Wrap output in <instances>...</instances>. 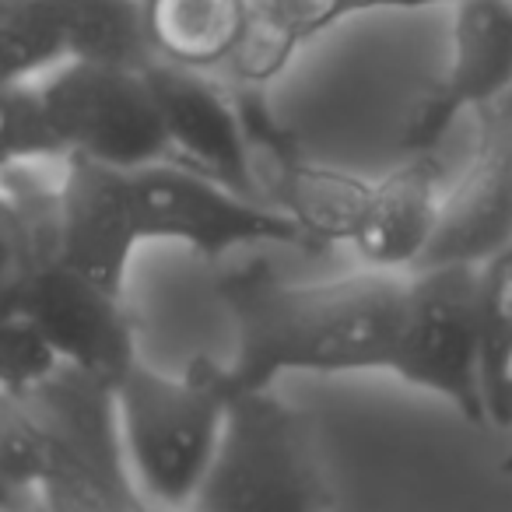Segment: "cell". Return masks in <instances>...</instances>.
<instances>
[{
    "mask_svg": "<svg viewBox=\"0 0 512 512\" xmlns=\"http://www.w3.org/2000/svg\"><path fill=\"white\" fill-rule=\"evenodd\" d=\"M404 292L407 274L372 267L316 285L285 281L264 260L228 267L218 295L239 337L228 386L264 390L281 372H386Z\"/></svg>",
    "mask_w": 512,
    "mask_h": 512,
    "instance_id": "cell-1",
    "label": "cell"
},
{
    "mask_svg": "<svg viewBox=\"0 0 512 512\" xmlns=\"http://www.w3.org/2000/svg\"><path fill=\"white\" fill-rule=\"evenodd\" d=\"M232 386L225 362L200 355L183 372L137 362L116 383L123 453L137 491L155 505H193L211 470Z\"/></svg>",
    "mask_w": 512,
    "mask_h": 512,
    "instance_id": "cell-2",
    "label": "cell"
},
{
    "mask_svg": "<svg viewBox=\"0 0 512 512\" xmlns=\"http://www.w3.org/2000/svg\"><path fill=\"white\" fill-rule=\"evenodd\" d=\"M204 512H323L337 495L306 414L274 393L232 390L211 470L197 491Z\"/></svg>",
    "mask_w": 512,
    "mask_h": 512,
    "instance_id": "cell-3",
    "label": "cell"
},
{
    "mask_svg": "<svg viewBox=\"0 0 512 512\" xmlns=\"http://www.w3.org/2000/svg\"><path fill=\"white\" fill-rule=\"evenodd\" d=\"M25 397L50 432V467L39 484V505L67 512L148 505L130 477L113 386L64 365Z\"/></svg>",
    "mask_w": 512,
    "mask_h": 512,
    "instance_id": "cell-4",
    "label": "cell"
},
{
    "mask_svg": "<svg viewBox=\"0 0 512 512\" xmlns=\"http://www.w3.org/2000/svg\"><path fill=\"white\" fill-rule=\"evenodd\" d=\"M386 372L442 397L470 425H488L477 267L425 264L407 271L404 313Z\"/></svg>",
    "mask_w": 512,
    "mask_h": 512,
    "instance_id": "cell-5",
    "label": "cell"
},
{
    "mask_svg": "<svg viewBox=\"0 0 512 512\" xmlns=\"http://www.w3.org/2000/svg\"><path fill=\"white\" fill-rule=\"evenodd\" d=\"M46 113L67 155L113 169L176 162L144 71L92 60H64L39 78Z\"/></svg>",
    "mask_w": 512,
    "mask_h": 512,
    "instance_id": "cell-6",
    "label": "cell"
},
{
    "mask_svg": "<svg viewBox=\"0 0 512 512\" xmlns=\"http://www.w3.org/2000/svg\"><path fill=\"white\" fill-rule=\"evenodd\" d=\"M134 193L144 242H179L207 260L267 246L313 249L306 232L278 207L183 162L137 169Z\"/></svg>",
    "mask_w": 512,
    "mask_h": 512,
    "instance_id": "cell-7",
    "label": "cell"
},
{
    "mask_svg": "<svg viewBox=\"0 0 512 512\" xmlns=\"http://www.w3.org/2000/svg\"><path fill=\"white\" fill-rule=\"evenodd\" d=\"M228 88H232L235 109L246 130L260 197L281 214H288L306 232L313 249L348 246L372 183L302 155L299 141L288 134L285 123L274 116L271 102L264 99V88Z\"/></svg>",
    "mask_w": 512,
    "mask_h": 512,
    "instance_id": "cell-8",
    "label": "cell"
},
{
    "mask_svg": "<svg viewBox=\"0 0 512 512\" xmlns=\"http://www.w3.org/2000/svg\"><path fill=\"white\" fill-rule=\"evenodd\" d=\"M512 88V0H453L449 64L407 113L404 155H432L453 123Z\"/></svg>",
    "mask_w": 512,
    "mask_h": 512,
    "instance_id": "cell-9",
    "label": "cell"
},
{
    "mask_svg": "<svg viewBox=\"0 0 512 512\" xmlns=\"http://www.w3.org/2000/svg\"><path fill=\"white\" fill-rule=\"evenodd\" d=\"M144 242L134 172L67 155L57 176V256L88 281L127 295L130 264Z\"/></svg>",
    "mask_w": 512,
    "mask_h": 512,
    "instance_id": "cell-10",
    "label": "cell"
},
{
    "mask_svg": "<svg viewBox=\"0 0 512 512\" xmlns=\"http://www.w3.org/2000/svg\"><path fill=\"white\" fill-rule=\"evenodd\" d=\"M18 299L46 330L67 369H78L116 390V383L141 362L123 295L71 271L57 256L32 271Z\"/></svg>",
    "mask_w": 512,
    "mask_h": 512,
    "instance_id": "cell-11",
    "label": "cell"
},
{
    "mask_svg": "<svg viewBox=\"0 0 512 512\" xmlns=\"http://www.w3.org/2000/svg\"><path fill=\"white\" fill-rule=\"evenodd\" d=\"M144 78L158 102L176 162L207 172L246 197L264 200L256 190L253 155H249L232 88L221 85L211 71H193L169 60L148 64Z\"/></svg>",
    "mask_w": 512,
    "mask_h": 512,
    "instance_id": "cell-12",
    "label": "cell"
},
{
    "mask_svg": "<svg viewBox=\"0 0 512 512\" xmlns=\"http://www.w3.org/2000/svg\"><path fill=\"white\" fill-rule=\"evenodd\" d=\"M481 141L453 186L442 193L439 221L421 264L481 267L512 242V151L488 109L477 113Z\"/></svg>",
    "mask_w": 512,
    "mask_h": 512,
    "instance_id": "cell-13",
    "label": "cell"
},
{
    "mask_svg": "<svg viewBox=\"0 0 512 512\" xmlns=\"http://www.w3.org/2000/svg\"><path fill=\"white\" fill-rule=\"evenodd\" d=\"M442 204V165L432 155H404L397 169L369 186L351 253L372 271L407 274L421 264Z\"/></svg>",
    "mask_w": 512,
    "mask_h": 512,
    "instance_id": "cell-14",
    "label": "cell"
},
{
    "mask_svg": "<svg viewBox=\"0 0 512 512\" xmlns=\"http://www.w3.org/2000/svg\"><path fill=\"white\" fill-rule=\"evenodd\" d=\"M151 50L193 71H221L239 46L253 0H141Z\"/></svg>",
    "mask_w": 512,
    "mask_h": 512,
    "instance_id": "cell-15",
    "label": "cell"
},
{
    "mask_svg": "<svg viewBox=\"0 0 512 512\" xmlns=\"http://www.w3.org/2000/svg\"><path fill=\"white\" fill-rule=\"evenodd\" d=\"M60 25L67 60L144 71L155 64L141 0H46Z\"/></svg>",
    "mask_w": 512,
    "mask_h": 512,
    "instance_id": "cell-16",
    "label": "cell"
},
{
    "mask_svg": "<svg viewBox=\"0 0 512 512\" xmlns=\"http://www.w3.org/2000/svg\"><path fill=\"white\" fill-rule=\"evenodd\" d=\"M477 316H481V372L488 425L512 421V242L477 267Z\"/></svg>",
    "mask_w": 512,
    "mask_h": 512,
    "instance_id": "cell-17",
    "label": "cell"
},
{
    "mask_svg": "<svg viewBox=\"0 0 512 512\" xmlns=\"http://www.w3.org/2000/svg\"><path fill=\"white\" fill-rule=\"evenodd\" d=\"M64 148L46 113L39 81L0 85V172L18 165L60 162Z\"/></svg>",
    "mask_w": 512,
    "mask_h": 512,
    "instance_id": "cell-18",
    "label": "cell"
},
{
    "mask_svg": "<svg viewBox=\"0 0 512 512\" xmlns=\"http://www.w3.org/2000/svg\"><path fill=\"white\" fill-rule=\"evenodd\" d=\"M64 369L46 330L22 299L0 302V390L25 397Z\"/></svg>",
    "mask_w": 512,
    "mask_h": 512,
    "instance_id": "cell-19",
    "label": "cell"
},
{
    "mask_svg": "<svg viewBox=\"0 0 512 512\" xmlns=\"http://www.w3.org/2000/svg\"><path fill=\"white\" fill-rule=\"evenodd\" d=\"M256 4H264L292 32L299 46L313 43L316 36L341 25V18H337V4L341 0H256Z\"/></svg>",
    "mask_w": 512,
    "mask_h": 512,
    "instance_id": "cell-20",
    "label": "cell"
},
{
    "mask_svg": "<svg viewBox=\"0 0 512 512\" xmlns=\"http://www.w3.org/2000/svg\"><path fill=\"white\" fill-rule=\"evenodd\" d=\"M442 4H453V0H341L337 4V18L351 22V18L376 15V11H425V8H442Z\"/></svg>",
    "mask_w": 512,
    "mask_h": 512,
    "instance_id": "cell-21",
    "label": "cell"
},
{
    "mask_svg": "<svg viewBox=\"0 0 512 512\" xmlns=\"http://www.w3.org/2000/svg\"><path fill=\"white\" fill-rule=\"evenodd\" d=\"M32 505H39V498L32 491L11 484L8 477H0V509H32Z\"/></svg>",
    "mask_w": 512,
    "mask_h": 512,
    "instance_id": "cell-22",
    "label": "cell"
},
{
    "mask_svg": "<svg viewBox=\"0 0 512 512\" xmlns=\"http://www.w3.org/2000/svg\"><path fill=\"white\" fill-rule=\"evenodd\" d=\"M488 113H491V120L498 123V130H502L505 144H509V151H512V88L495 102V106H488Z\"/></svg>",
    "mask_w": 512,
    "mask_h": 512,
    "instance_id": "cell-23",
    "label": "cell"
},
{
    "mask_svg": "<svg viewBox=\"0 0 512 512\" xmlns=\"http://www.w3.org/2000/svg\"><path fill=\"white\" fill-rule=\"evenodd\" d=\"M509 407H512V397H509ZM509 428H512V421H509ZM502 470H505V474H512V449H509V453H505Z\"/></svg>",
    "mask_w": 512,
    "mask_h": 512,
    "instance_id": "cell-24",
    "label": "cell"
}]
</instances>
